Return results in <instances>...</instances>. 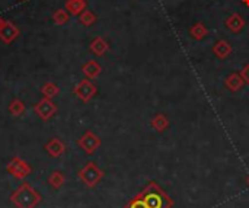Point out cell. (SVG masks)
<instances>
[{
	"label": "cell",
	"mask_w": 249,
	"mask_h": 208,
	"mask_svg": "<svg viewBox=\"0 0 249 208\" xmlns=\"http://www.w3.org/2000/svg\"><path fill=\"white\" fill-rule=\"evenodd\" d=\"M86 6H88V1H86V0H67L64 9H66L70 15L77 16V15H80L83 10H86Z\"/></svg>",
	"instance_id": "9a60e30c"
},
{
	"label": "cell",
	"mask_w": 249,
	"mask_h": 208,
	"mask_svg": "<svg viewBox=\"0 0 249 208\" xmlns=\"http://www.w3.org/2000/svg\"><path fill=\"white\" fill-rule=\"evenodd\" d=\"M4 22H6V20H4V19H3V17L0 16V28L3 26V23H4Z\"/></svg>",
	"instance_id": "d4e9b609"
},
{
	"label": "cell",
	"mask_w": 249,
	"mask_h": 208,
	"mask_svg": "<svg viewBox=\"0 0 249 208\" xmlns=\"http://www.w3.org/2000/svg\"><path fill=\"white\" fill-rule=\"evenodd\" d=\"M104 178V171L98 168L96 163L88 162L80 171H79V179L88 187V188H95Z\"/></svg>",
	"instance_id": "3957f363"
},
{
	"label": "cell",
	"mask_w": 249,
	"mask_h": 208,
	"mask_svg": "<svg viewBox=\"0 0 249 208\" xmlns=\"http://www.w3.org/2000/svg\"><path fill=\"white\" fill-rule=\"evenodd\" d=\"M247 185H248V188H249V176L247 178Z\"/></svg>",
	"instance_id": "4316f807"
},
{
	"label": "cell",
	"mask_w": 249,
	"mask_h": 208,
	"mask_svg": "<svg viewBox=\"0 0 249 208\" xmlns=\"http://www.w3.org/2000/svg\"><path fill=\"white\" fill-rule=\"evenodd\" d=\"M7 109H9L10 115H13V117H20V115L25 112L26 106H25V104H23L20 99H13V101L9 104Z\"/></svg>",
	"instance_id": "ffe728a7"
},
{
	"label": "cell",
	"mask_w": 249,
	"mask_h": 208,
	"mask_svg": "<svg viewBox=\"0 0 249 208\" xmlns=\"http://www.w3.org/2000/svg\"><path fill=\"white\" fill-rule=\"evenodd\" d=\"M34 111L35 114L42 120V121H48L51 120L55 112H57V105L53 102V99H48V98H44L41 101L36 102V105L34 106Z\"/></svg>",
	"instance_id": "8992f818"
},
{
	"label": "cell",
	"mask_w": 249,
	"mask_h": 208,
	"mask_svg": "<svg viewBox=\"0 0 249 208\" xmlns=\"http://www.w3.org/2000/svg\"><path fill=\"white\" fill-rule=\"evenodd\" d=\"M80 23L83 25V26H92L95 22H96V15L92 12V10H83L82 13H80Z\"/></svg>",
	"instance_id": "7402d4cb"
},
{
	"label": "cell",
	"mask_w": 249,
	"mask_h": 208,
	"mask_svg": "<svg viewBox=\"0 0 249 208\" xmlns=\"http://www.w3.org/2000/svg\"><path fill=\"white\" fill-rule=\"evenodd\" d=\"M139 195L144 200L147 208H172L171 198L155 182H150L146 190Z\"/></svg>",
	"instance_id": "7a4b0ae2"
},
{
	"label": "cell",
	"mask_w": 249,
	"mask_h": 208,
	"mask_svg": "<svg viewBox=\"0 0 249 208\" xmlns=\"http://www.w3.org/2000/svg\"><path fill=\"white\" fill-rule=\"evenodd\" d=\"M10 201L16 208H35L41 203V194L28 182H22L10 195Z\"/></svg>",
	"instance_id": "6da1fadb"
},
{
	"label": "cell",
	"mask_w": 249,
	"mask_h": 208,
	"mask_svg": "<svg viewBox=\"0 0 249 208\" xmlns=\"http://www.w3.org/2000/svg\"><path fill=\"white\" fill-rule=\"evenodd\" d=\"M19 36V28L12 22H4L0 28V39L4 44H12Z\"/></svg>",
	"instance_id": "ba28073f"
},
{
	"label": "cell",
	"mask_w": 249,
	"mask_h": 208,
	"mask_svg": "<svg viewBox=\"0 0 249 208\" xmlns=\"http://www.w3.org/2000/svg\"><path fill=\"white\" fill-rule=\"evenodd\" d=\"M77 144H79V147H80L86 155H92V153H95V152L101 147V139H99L95 133H92V131L88 130V131H85L83 136L79 139Z\"/></svg>",
	"instance_id": "52a82bcc"
},
{
	"label": "cell",
	"mask_w": 249,
	"mask_h": 208,
	"mask_svg": "<svg viewBox=\"0 0 249 208\" xmlns=\"http://www.w3.org/2000/svg\"><path fill=\"white\" fill-rule=\"evenodd\" d=\"M125 208H147V206H146L144 200H143L140 195H137V197H134V198L130 201V204Z\"/></svg>",
	"instance_id": "603a6c76"
},
{
	"label": "cell",
	"mask_w": 249,
	"mask_h": 208,
	"mask_svg": "<svg viewBox=\"0 0 249 208\" xmlns=\"http://www.w3.org/2000/svg\"><path fill=\"white\" fill-rule=\"evenodd\" d=\"M225 25H226L228 29H231L232 32L238 34V32H241V31L245 28V19H244L239 13H232V15L226 19Z\"/></svg>",
	"instance_id": "8fae6325"
},
{
	"label": "cell",
	"mask_w": 249,
	"mask_h": 208,
	"mask_svg": "<svg viewBox=\"0 0 249 208\" xmlns=\"http://www.w3.org/2000/svg\"><path fill=\"white\" fill-rule=\"evenodd\" d=\"M41 93H42L44 98L53 99V98H55V96L60 93V87H58L57 85H54L53 82H48V83H45V85L41 87Z\"/></svg>",
	"instance_id": "d6986e66"
},
{
	"label": "cell",
	"mask_w": 249,
	"mask_h": 208,
	"mask_svg": "<svg viewBox=\"0 0 249 208\" xmlns=\"http://www.w3.org/2000/svg\"><path fill=\"white\" fill-rule=\"evenodd\" d=\"M150 125L155 131L158 133H163L168 127H169V120L165 114H158L152 118L150 121Z\"/></svg>",
	"instance_id": "2e32d148"
},
{
	"label": "cell",
	"mask_w": 249,
	"mask_h": 208,
	"mask_svg": "<svg viewBox=\"0 0 249 208\" xmlns=\"http://www.w3.org/2000/svg\"><path fill=\"white\" fill-rule=\"evenodd\" d=\"M89 50H90L95 55L101 57V55H104V54L109 50V45H108V42H107L102 36H96V38L90 42Z\"/></svg>",
	"instance_id": "5bb4252c"
},
{
	"label": "cell",
	"mask_w": 249,
	"mask_h": 208,
	"mask_svg": "<svg viewBox=\"0 0 249 208\" xmlns=\"http://www.w3.org/2000/svg\"><path fill=\"white\" fill-rule=\"evenodd\" d=\"M101 71H102V67L95 60H89L82 66V73L86 76V79H90V80L96 79L101 74Z\"/></svg>",
	"instance_id": "30bf717a"
},
{
	"label": "cell",
	"mask_w": 249,
	"mask_h": 208,
	"mask_svg": "<svg viewBox=\"0 0 249 208\" xmlns=\"http://www.w3.org/2000/svg\"><path fill=\"white\" fill-rule=\"evenodd\" d=\"M213 54L219 58V60H225L232 54V45L225 41V39H219L214 47H213Z\"/></svg>",
	"instance_id": "7c38bea8"
},
{
	"label": "cell",
	"mask_w": 249,
	"mask_h": 208,
	"mask_svg": "<svg viewBox=\"0 0 249 208\" xmlns=\"http://www.w3.org/2000/svg\"><path fill=\"white\" fill-rule=\"evenodd\" d=\"M244 3H245L247 6H249V0H244Z\"/></svg>",
	"instance_id": "484cf974"
},
{
	"label": "cell",
	"mask_w": 249,
	"mask_h": 208,
	"mask_svg": "<svg viewBox=\"0 0 249 208\" xmlns=\"http://www.w3.org/2000/svg\"><path fill=\"white\" fill-rule=\"evenodd\" d=\"M96 92H98V87L93 85V82L90 79H83L74 86V93L82 102L92 101V98L96 95Z\"/></svg>",
	"instance_id": "5b68a950"
},
{
	"label": "cell",
	"mask_w": 249,
	"mask_h": 208,
	"mask_svg": "<svg viewBox=\"0 0 249 208\" xmlns=\"http://www.w3.org/2000/svg\"><path fill=\"white\" fill-rule=\"evenodd\" d=\"M69 19H70V13L66 9H57L53 13V20L55 25H64L69 22Z\"/></svg>",
	"instance_id": "44dd1931"
},
{
	"label": "cell",
	"mask_w": 249,
	"mask_h": 208,
	"mask_svg": "<svg viewBox=\"0 0 249 208\" xmlns=\"http://www.w3.org/2000/svg\"><path fill=\"white\" fill-rule=\"evenodd\" d=\"M22 1H26V0H22Z\"/></svg>",
	"instance_id": "83f0119b"
},
{
	"label": "cell",
	"mask_w": 249,
	"mask_h": 208,
	"mask_svg": "<svg viewBox=\"0 0 249 208\" xmlns=\"http://www.w3.org/2000/svg\"><path fill=\"white\" fill-rule=\"evenodd\" d=\"M225 86L231 90V92H238L245 86V82L241 76V73H231L226 80H225Z\"/></svg>",
	"instance_id": "4fadbf2b"
},
{
	"label": "cell",
	"mask_w": 249,
	"mask_h": 208,
	"mask_svg": "<svg viewBox=\"0 0 249 208\" xmlns=\"http://www.w3.org/2000/svg\"><path fill=\"white\" fill-rule=\"evenodd\" d=\"M6 172L9 175H12L16 179H25L31 175L32 169L31 166L20 157H13L9 160V163L6 165Z\"/></svg>",
	"instance_id": "277c9868"
},
{
	"label": "cell",
	"mask_w": 249,
	"mask_h": 208,
	"mask_svg": "<svg viewBox=\"0 0 249 208\" xmlns=\"http://www.w3.org/2000/svg\"><path fill=\"white\" fill-rule=\"evenodd\" d=\"M239 73H241V76H242V79H244L245 85H248L249 86V63H247V64L242 67V70H241Z\"/></svg>",
	"instance_id": "cb8c5ba5"
},
{
	"label": "cell",
	"mask_w": 249,
	"mask_h": 208,
	"mask_svg": "<svg viewBox=\"0 0 249 208\" xmlns=\"http://www.w3.org/2000/svg\"><path fill=\"white\" fill-rule=\"evenodd\" d=\"M190 35H191L194 39L201 41L203 38H206V36L209 35V29H207L203 23L197 22V23H194V25L191 26V29H190Z\"/></svg>",
	"instance_id": "e0dca14e"
},
{
	"label": "cell",
	"mask_w": 249,
	"mask_h": 208,
	"mask_svg": "<svg viewBox=\"0 0 249 208\" xmlns=\"http://www.w3.org/2000/svg\"><path fill=\"white\" fill-rule=\"evenodd\" d=\"M48 184H50L51 188L60 190V188L66 184V178H64V175H63L61 172L55 171V172H53V173L48 176Z\"/></svg>",
	"instance_id": "ac0fdd59"
},
{
	"label": "cell",
	"mask_w": 249,
	"mask_h": 208,
	"mask_svg": "<svg viewBox=\"0 0 249 208\" xmlns=\"http://www.w3.org/2000/svg\"><path fill=\"white\" fill-rule=\"evenodd\" d=\"M45 152H47L51 157L57 159V157H60V156L64 155L66 146H64V143H63L60 139H51V140L45 144Z\"/></svg>",
	"instance_id": "9c48e42d"
}]
</instances>
